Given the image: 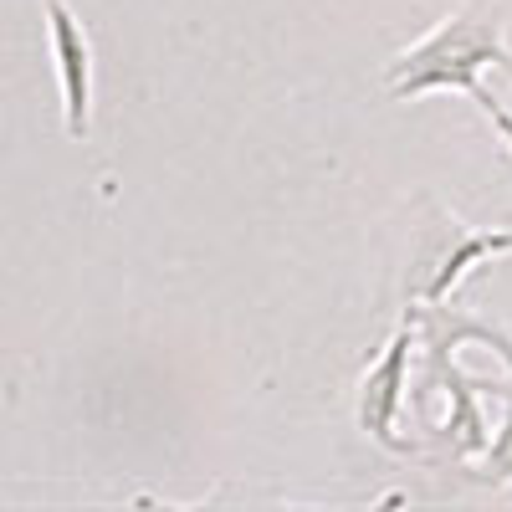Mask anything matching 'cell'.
<instances>
[{
	"label": "cell",
	"mask_w": 512,
	"mask_h": 512,
	"mask_svg": "<svg viewBox=\"0 0 512 512\" xmlns=\"http://www.w3.org/2000/svg\"><path fill=\"white\" fill-rule=\"evenodd\" d=\"M487 67H507L512 72V47H507V21L477 6H461L451 16H441L431 31L410 47H400L384 62V93L390 103H420L431 93H461L472 98L482 118H492L502 108L497 93L482 88Z\"/></svg>",
	"instance_id": "cell-1"
},
{
	"label": "cell",
	"mask_w": 512,
	"mask_h": 512,
	"mask_svg": "<svg viewBox=\"0 0 512 512\" xmlns=\"http://www.w3.org/2000/svg\"><path fill=\"white\" fill-rule=\"evenodd\" d=\"M507 251H512V231H477V226L446 216V210H436V241L425 236L420 251L410 256L405 297L410 303H446L477 267L497 262Z\"/></svg>",
	"instance_id": "cell-2"
},
{
	"label": "cell",
	"mask_w": 512,
	"mask_h": 512,
	"mask_svg": "<svg viewBox=\"0 0 512 512\" xmlns=\"http://www.w3.org/2000/svg\"><path fill=\"white\" fill-rule=\"evenodd\" d=\"M415 349H420V328H415V318L405 313V323L384 338L379 359L359 374V400H354L359 431H364L374 446L395 451V456H415V446L400 436V420H405V410H410V364H415Z\"/></svg>",
	"instance_id": "cell-3"
}]
</instances>
